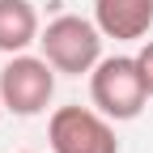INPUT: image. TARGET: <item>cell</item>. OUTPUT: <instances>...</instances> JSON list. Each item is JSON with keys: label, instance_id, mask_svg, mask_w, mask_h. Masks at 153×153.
Returning <instances> with one entry per match:
<instances>
[{"label": "cell", "instance_id": "cell-4", "mask_svg": "<svg viewBox=\"0 0 153 153\" xmlns=\"http://www.w3.org/2000/svg\"><path fill=\"white\" fill-rule=\"evenodd\" d=\"M47 145L51 153H119L115 119L98 106H60L47 119Z\"/></svg>", "mask_w": 153, "mask_h": 153}, {"label": "cell", "instance_id": "cell-1", "mask_svg": "<svg viewBox=\"0 0 153 153\" xmlns=\"http://www.w3.org/2000/svg\"><path fill=\"white\" fill-rule=\"evenodd\" d=\"M89 98L115 123L136 119L145 111V102H149V85L140 76L136 55H102L89 72Z\"/></svg>", "mask_w": 153, "mask_h": 153}, {"label": "cell", "instance_id": "cell-3", "mask_svg": "<svg viewBox=\"0 0 153 153\" xmlns=\"http://www.w3.org/2000/svg\"><path fill=\"white\" fill-rule=\"evenodd\" d=\"M0 98H4V111L22 115H43L55 98V68L47 55H26L17 51L9 55V64L0 68Z\"/></svg>", "mask_w": 153, "mask_h": 153}, {"label": "cell", "instance_id": "cell-2", "mask_svg": "<svg viewBox=\"0 0 153 153\" xmlns=\"http://www.w3.org/2000/svg\"><path fill=\"white\" fill-rule=\"evenodd\" d=\"M102 30L98 22L89 17H76V13H64L47 22V30L38 34V47L51 60L55 72H68V76H81V72H94V64L102 60Z\"/></svg>", "mask_w": 153, "mask_h": 153}, {"label": "cell", "instance_id": "cell-5", "mask_svg": "<svg viewBox=\"0 0 153 153\" xmlns=\"http://www.w3.org/2000/svg\"><path fill=\"white\" fill-rule=\"evenodd\" d=\"M94 22L115 43H136L153 30V0H94Z\"/></svg>", "mask_w": 153, "mask_h": 153}, {"label": "cell", "instance_id": "cell-6", "mask_svg": "<svg viewBox=\"0 0 153 153\" xmlns=\"http://www.w3.org/2000/svg\"><path fill=\"white\" fill-rule=\"evenodd\" d=\"M38 13L30 0H0V51L4 55H17L26 51L30 43H38Z\"/></svg>", "mask_w": 153, "mask_h": 153}, {"label": "cell", "instance_id": "cell-7", "mask_svg": "<svg viewBox=\"0 0 153 153\" xmlns=\"http://www.w3.org/2000/svg\"><path fill=\"white\" fill-rule=\"evenodd\" d=\"M136 64H140V76H145L149 98H153V38H145V43H140V51H136Z\"/></svg>", "mask_w": 153, "mask_h": 153}, {"label": "cell", "instance_id": "cell-8", "mask_svg": "<svg viewBox=\"0 0 153 153\" xmlns=\"http://www.w3.org/2000/svg\"><path fill=\"white\" fill-rule=\"evenodd\" d=\"M0 115H4V98H0Z\"/></svg>", "mask_w": 153, "mask_h": 153}, {"label": "cell", "instance_id": "cell-9", "mask_svg": "<svg viewBox=\"0 0 153 153\" xmlns=\"http://www.w3.org/2000/svg\"><path fill=\"white\" fill-rule=\"evenodd\" d=\"M22 153H34V149H22Z\"/></svg>", "mask_w": 153, "mask_h": 153}]
</instances>
